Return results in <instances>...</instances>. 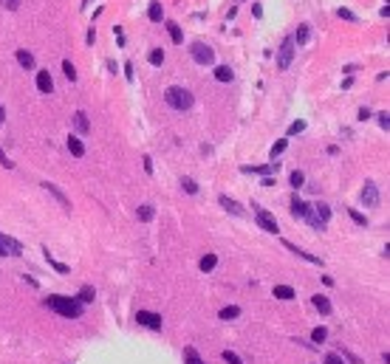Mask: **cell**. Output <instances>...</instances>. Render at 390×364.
I'll use <instances>...</instances> for the list:
<instances>
[{
  "instance_id": "obj_14",
  "label": "cell",
  "mask_w": 390,
  "mask_h": 364,
  "mask_svg": "<svg viewBox=\"0 0 390 364\" xmlns=\"http://www.w3.org/2000/svg\"><path fill=\"white\" fill-rule=\"evenodd\" d=\"M308 37H311V28L303 23V26H297V34L291 37V40H294V46H306V43H308Z\"/></svg>"
},
{
  "instance_id": "obj_27",
  "label": "cell",
  "mask_w": 390,
  "mask_h": 364,
  "mask_svg": "<svg viewBox=\"0 0 390 364\" xmlns=\"http://www.w3.org/2000/svg\"><path fill=\"white\" fill-rule=\"evenodd\" d=\"M184 362L187 364H204V359L195 353V347H187V350H184Z\"/></svg>"
},
{
  "instance_id": "obj_9",
  "label": "cell",
  "mask_w": 390,
  "mask_h": 364,
  "mask_svg": "<svg viewBox=\"0 0 390 364\" xmlns=\"http://www.w3.org/2000/svg\"><path fill=\"white\" fill-rule=\"evenodd\" d=\"M43 189H46V192H51V195H54V198H57V201H59V206H62L65 212H71V201H68V198H65V192L59 189L57 183H51V181H43Z\"/></svg>"
},
{
  "instance_id": "obj_45",
  "label": "cell",
  "mask_w": 390,
  "mask_h": 364,
  "mask_svg": "<svg viewBox=\"0 0 390 364\" xmlns=\"http://www.w3.org/2000/svg\"><path fill=\"white\" fill-rule=\"evenodd\" d=\"M3 6H6V9H9V12H14V9H17V6H20V0H3Z\"/></svg>"
},
{
  "instance_id": "obj_19",
  "label": "cell",
  "mask_w": 390,
  "mask_h": 364,
  "mask_svg": "<svg viewBox=\"0 0 390 364\" xmlns=\"http://www.w3.org/2000/svg\"><path fill=\"white\" fill-rule=\"evenodd\" d=\"M311 302H314V308H317L320 313H331V302H328V296L317 294V296H314V299H311Z\"/></svg>"
},
{
  "instance_id": "obj_22",
  "label": "cell",
  "mask_w": 390,
  "mask_h": 364,
  "mask_svg": "<svg viewBox=\"0 0 390 364\" xmlns=\"http://www.w3.org/2000/svg\"><path fill=\"white\" fill-rule=\"evenodd\" d=\"M232 77H235V74H232L229 65H218V68H215V79L218 82H232Z\"/></svg>"
},
{
  "instance_id": "obj_12",
  "label": "cell",
  "mask_w": 390,
  "mask_h": 364,
  "mask_svg": "<svg viewBox=\"0 0 390 364\" xmlns=\"http://www.w3.org/2000/svg\"><path fill=\"white\" fill-rule=\"evenodd\" d=\"M218 201H221V206H223L226 212H232V215H238V217H243V215H246V209H243V206L238 204V201H232L229 195H221Z\"/></svg>"
},
{
  "instance_id": "obj_35",
  "label": "cell",
  "mask_w": 390,
  "mask_h": 364,
  "mask_svg": "<svg viewBox=\"0 0 390 364\" xmlns=\"http://www.w3.org/2000/svg\"><path fill=\"white\" fill-rule=\"evenodd\" d=\"M150 62H153V65H161V62H164V51H161V48H153V51H150Z\"/></svg>"
},
{
  "instance_id": "obj_16",
  "label": "cell",
  "mask_w": 390,
  "mask_h": 364,
  "mask_svg": "<svg viewBox=\"0 0 390 364\" xmlns=\"http://www.w3.org/2000/svg\"><path fill=\"white\" fill-rule=\"evenodd\" d=\"M147 17H150V20H153V23H159L161 17H164V9H161V3H159V0H150Z\"/></svg>"
},
{
  "instance_id": "obj_36",
  "label": "cell",
  "mask_w": 390,
  "mask_h": 364,
  "mask_svg": "<svg viewBox=\"0 0 390 364\" xmlns=\"http://www.w3.org/2000/svg\"><path fill=\"white\" fill-rule=\"evenodd\" d=\"M336 17H342V20H348V23H356V14L351 12V9H336Z\"/></svg>"
},
{
  "instance_id": "obj_43",
  "label": "cell",
  "mask_w": 390,
  "mask_h": 364,
  "mask_svg": "<svg viewBox=\"0 0 390 364\" xmlns=\"http://www.w3.org/2000/svg\"><path fill=\"white\" fill-rule=\"evenodd\" d=\"M342 359H348V362H351V364H365V362H362V359H359V356H354V353H351V350H342Z\"/></svg>"
},
{
  "instance_id": "obj_37",
  "label": "cell",
  "mask_w": 390,
  "mask_h": 364,
  "mask_svg": "<svg viewBox=\"0 0 390 364\" xmlns=\"http://www.w3.org/2000/svg\"><path fill=\"white\" fill-rule=\"evenodd\" d=\"M181 186H184V189H187L190 195H195V192H198V183H195L193 178H181Z\"/></svg>"
},
{
  "instance_id": "obj_20",
  "label": "cell",
  "mask_w": 390,
  "mask_h": 364,
  "mask_svg": "<svg viewBox=\"0 0 390 364\" xmlns=\"http://www.w3.org/2000/svg\"><path fill=\"white\" fill-rule=\"evenodd\" d=\"M17 62H20L23 68H34V57H31V51L20 48V51H17Z\"/></svg>"
},
{
  "instance_id": "obj_31",
  "label": "cell",
  "mask_w": 390,
  "mask_h": 364,
  "mask_svg": "<svg viewBox=\"0 0 390 364\" xmlns=\"http://www.w3.org/2000/svg\"><path fill=\"white\" fill-rule=\"evenodd\" d=\"M62 71H65V77H68L71 82L77 79V68H74V65H71V59H62Z\"/></svg>"
},
{
  "instance_id": "obj_13",
  "label": "cell",
  "mask_w": 390,
  "mask_h": 364,
  "mask_svg": "<svg viewBox=\"0 0 390 364\" xmlns=\"http://www.w3.org/2000/svg\"><path fill=\"white\" fill-rule=\"evenodd\" d=\"M288 209H291V215H294V217H303V220H306V215L311 212V206L306 204V201H300L297 195L291 198V204H288Z\"/></svg>"
},
{
  "instance_id": "obj_41",
  "label": "cell",
  "mask_w": 390,
  "mask_h": 364,
  "mask_svg": "<svg viewBox=\"0 0 390 364\" xmlns=\"http://www.w3.org/2000/svg\"><path fill=\"white\" fill-rule=\"evenodd\" d=\"M325 364H345V359L339 353H328V356H325Z\"/></svg>"
},
{
  "instance_id": "obj_11",
  "label": "cell",
  "mask_w": 390,
  "mask_h": 364,
  "mask_svg": "<svg viewBox=\"0 0 390 364\" xmlns=\"http://www.w3.org/2000/svg\"><path fill=\"white\" fill-rule=\"evenodd\" d=\"M37 91L40 93H51L54 91V79L48 71H37Z\"/></svg>"
},
{
  "instance_id": "obj_46",
  "label": "cell",
  "mask_w": 390,
  "mask_h": 364,
  "mask_svg": "<svg viewBox=\"0 0 390 364\" xmlns=\"http://www.w3.org/2000/svg\"><path fill=\"white\" fill-rule=\"evenodd\" d=\"M365 119H370V110H367V107H362V110H359V122H365Z\"/></svg>"
},
{
  "instance_id": "obj_33",
  "label": "cell",
  "mask_w": 390,
  "mask_h": 364,
  "mask_svg": "<svg viewBox=\"0 0 390 364\" xmlns=\"http://www.w3.org/2000/svg\"><path fill=\"white\" fill-rule=\"evenodd\" d=\"M288 147V138H280V141H277L275 147H272V161L277 158V156H280V153H283V150Z\"/></svg>"
},
{
  "instance_id": "obj_15",
  "label": "cell",
  "mask_w": 390,
  "mask_h": 364,
  "mask_svg": "<svg viewBox=\"0 0 390 364\" xmlns=\"http://www.w3.org/2000/svg\"><path fill=\"white\" fill-rule=\"evenodd\" d=\"M74 125H77V130H80L82 136L91 130V122H88V116L82 113V110H77V113H74Z\"/></svg>"
},
{
  "instance_id": "obj_48",
  "label": "cell",
  "mask_w": 390,
  "mask_h": 364,
  "mask_svg": "<svg viewBox=\"0 0 390 364\" xmlns=\"http://www.w3.org/2000/svg\"><path fill=\"white\" fill-rule=\"evenodd\" d=\"M3 119H6V110H3V104H0V125H3Z\"/></svg>"
},
{
  "instance_id": "obj_5",
  "label": "cell",
  "mask_w": 390,
  "mask_h": 364,
  "mask_svg": "<svg viewBox=\"0 0 390 364\" xmlns=\"http://www.w3.org/2000/svg\"><path fill=\"white\" fill-rule=\"evenodd\" d=\"M291 57H294V40L286 37V40H283V46H280V54H277V68L286 71L288 65H291Z\"/></svg>"
},
{
  "instance_id": "obj_26",
  "label": "cell",
  "mask_w": 390,
  "mask_h": 364,
  "mask_svg": "<svg viewBox=\"0 0 390 364\" xmlns=\"http://www.w3.org/2000/svg\"><path fill=\"white\" fill-rule=\"evenodd\" d=\"M153 215H156V209H153L150 204L139 206V220H144V223H147V220H153Z\"/></svg>"
},
{
  "instance_id": "obj_18",
  "label": "cell",
  "mask_w": 390,
  "mask_h": 364,
  "mask_svg": "<svg viewBox=\"0 0 390 364\" xmlns=\"http://www.w3.org/2000/svg\"><path fill=\"white\" fill-rule=\"evenodd\" d=\"M68 150H71V156H77V158H82V156H85V144H82L77 136L68 138Z\"/></svg>"
},
{
  "instance_id": "obj_23",
  "label": "cell",
  "mask_w": 390,
  "mask_h": 364,
  "mask_svg": "<svg viewBox=\"0 0 390 364\" xmlns=\"http://www.w3.org/2000/svg\"><path fill=\"white\" fill-rule=\"evenodd\" d=\"M275 296L277 299H294V288L291 285H275Z\"/></svg>"
},
{
  "instance_id": "obj_29",
  "label": "cell",
  "mask_w": 390,
  "mask_h": 364,
  "mask_svg": "<svg viewBox=\"0 0 390 364\" xmlns=\"http://www.w3.org/2000/svg\"><path fill=\"white\" fill-rule=\"evenodd\" d=\"M288 183H291L294 189H300V186L306 183V175H303V172H300V170H294V172H291V175H288Z\"/></svg>"
},
{
  "instance_id": "obj_30",
  "label": "cell",
  "mask_w": 390,
  "mask_h": 364,
  "mask_svg": "<svg viewBox=\"0 0 390 364\" xmlns=\"http://www.w3.org/2000/svg\"><path fill=\"white\" fill-rule=\"evenodd\" d=\"M221 359H223L226 364H243L241 356H238V353H232V350H223V353H221Z\"/></svg>"
},
{
  "instance_id": "obj_4",
  "label": "cell",
  "mask_w": 390,
  "mask_h": 364,
  "mask_svg": "<svg viewBox=\"0 0 390 364\" xmlns=\"http://www.w3.org/2000/svg\"><path fill=\"white\" fill-rule=\"evenodd\" d=\"M252 206H254V217H257V226L263 229V232H269V234H277V232H280V226H277L275 215H272V212H266V209H260L257 204H252Z\"/></svg>"
},
{
  "instance_id": "obj_21",
  "label": "cell",
  "mask_w": 390,
  "mask_h": 364,
  "mask_svg": "<svg viewBox=\"0 0 390 364\" xmlns=\"http://www.w3.org/2000/svg\"><path fill=\"white\" fill-rule=\"evenodd\" d=\"M43 251H46V260H48V265H51V268H54L57 274H71V268L65 265V262H57L54 257H51V254H48V249H43Z\"/></svg>"
},
{
  "instance_id": "obj_25",
  "label": "cell",
  "mask_w": 390,
  "mask_h": 364,
  "mask_svg": "<svg viewBox=\"0 0 390 364\" xmlns=\"http://www.w3.org/2000/svg\"><path fill=\"white\" fill-rule=\"evenodd\" d=\"M167 31H170V40L172 43H175V46H178V43H184V34H181V28H178V23H167Z\"/></svg>"
},
{
  "instance_id": "obj_40",
  "label": "cell",
  "mask_w": 390,
  "mask_h": 364,
  "mask_svg": "<svg viewBox=\"0 0 390 364\" xmlns=\"http://www.w3.org/2000/svg\"><path fill=\"white\" fill-rule=\"evenodd\" d=\"M348 215H351V220H354L356 226H367V217L365 215H359V212H354V209H351Z\"/></svg>"
},
{
  "instance_id": "obj_38",
  "label": "cell",
  "mask_w": 390,
  "mask_h": 364,
  "mask_svg": "<svg viewBox=\"0 0 390 364\" xmlns=\"http://www.w3.org/2000/svg\"><path fill=\"white\" fill-rule=\"evenodd\" d=\"M306 220H308V223H311V226H314V229H320V232H322V229H325V223H322V220H320V217H317V215H314V212H308V215H306Z\"/></svg>"
},
{
  "instance_id": "obj_1",
  "label": "cell",
  "mask_w": 390,
  "mask_h": 364,
  "mask_svg": "<svg viewBox=\"0 0 390 364\" xmlns=\"http://www.w3.org/2000/svg\"><path fill=\"white\" fill-rule=\"evenodd\" d=\"M46 305L51 308V311H57L59 316L65 319H80L82 316V302L80 299H74V296H46Z\"/></svg>"
},
{
  "instance_id": "obj_7",
  "label": "cell",
  "mask_w": 390,
  "mask_h": 364,
  "mask_svg": "<svg viewBox=\"0 0 390 364\" xmlns=\"http://www.w3.org/2000/svg\"><path fill=\"white\" fill-rule=\"evenodd\" d=\"M362 204L365 206H379L382 204V198H379V186L373 181H365V186H362Z\"/></svg>"
},
{
  "instance_id": "obj_6",
  "label": "cell",
  "mask_w": 390,
  "mask_h": 364,
  "mask_svg": "<svg viewBox=\"0 0 390 364\" xmlns=\"http://www.w3.org/2000/svg\"><path fill=\"white\" fill-rule=\"evenodd\" d=\"M0 254H6V257H17V254H23V246H20L14 237H9V234L0 232Z\"/></svg>"
},
{
  "instance_id": "obj_2",
  "label": "cell",
  "mask_w": 390,
  "mask_h": 364,
  "mask_svg": "<svg viewBox=\"0 0 390 364\" xmlns=\"http://www.w3.org/2000/svg\"><path fill=\"white\" fill-rule=\"evenodd\" d=\"M164 102L170 104L172 110H190L193 107V93L187 88H181V85H170L164 91Z\"/></svg>"
},
{
  "instance_id": "obj_17",
  "label": "cell",
  "mask_w": 390,
  "mask_h": 364,
  "mask_svg": "<svg viewBox=\"0 0 390 364\" xmlns=\"http://www.w3.org/2000/svg\"><path fill=\"white\" fill-rule=\"evenodd\" d=\"M311 212H314V215H317L322 223L328 226V220H331V209H328V204H314V209H311Z\"/></svg>"
},
{
  "instance_id": "obj_32",
  "label": "cell",
  "mask_w": 390,
  "mask_h": 364,
  "mask_svg": "<svg viewBox=\"0 0 390 364\" xmlns=\"http://www.w3.org/2000/svg\"><path fill=\"white\" fill-rule=\"evenodd\" d=\"M328 339V330L325 328H314L311 330V341H325Z\"/></svg>"
},
{
  "instance_id": "obj_39",
  "label": "cell",
  "mask_w": 390,
  "mask_h": 364,
  "mask_svg": "<svg viewBox=\"0 0 390 364\" xmlns=\"http://www.w3.org/2000/svg\"><path fill=\"white\" fill-rule=\"evenodd\" d=\"M303 130H306V122H291V125H288V136H297Z\"/></svg>"
},
{
  "instance_id": "obj_44",
  "label": "cell",
  "mask_w": 390,
  "mask_h": 364,
  "mask_svg": "<svg viewBox=\"0 0 390 364\" xmlns=\"http://www.w3.org/2000/svg\"><path fill=\"white\" fill-rule=\"evenodd\" d=\"M0 164L6 167V170H14V161H9L6 156H3V150H0Z\"/></svg>"
},
{
  "instance_id": "obj_28",
  "label": "cell",
  "mask_w": 390,
  "mask_h": 364,
  "mask_svg": "<svg viewBox=\"0 0 390 364\" xmlns=\"http://www.w3.org/2000/svg\"><path fill=\"white\" fill-rule=\"evenodd\" d=\"M218 316H221V319H226V322H229V319L241 316V308H238V305H229V308H223V311H221Z\"/></svg>"
},
{
  "instance_id": "obj_47",
  "label": "cell",
  "mask_w": 390,
  "mask_h": 364,
  "mask_svg": "<svg viewBox=\"0 0 390 364\" xmlns=\"http://www.w3.org/2000/svg\"><path fill=\"white\" fill-rule=\"evenodd\" d=\"M144 172H153V161H150L147 156H144Z\"/></svg>"
},
{
  "instance_id": "obj_10",
  "label": "cell",
  "mask_w": 390,
  "mask_h": 364,
  "mask_svg": "<svg viewBox=\"0 0 390 364\" xmlns=\"http://www.w3.org/2000/svg\"><path fill=\"white\" fill-rule=\"evenodd\" d=\"M283 246H286V249L291 251V254H297L300 260H306V262H311V265H322V260H320V257H314V254H308V251H303V249H297V246H294V243H288V240H286V243H283Z\"/></svg>"
},
{
  "instance_id": "obj_3",
  "label": "cell",
  "mask_w": 390,
  "mask_h": 364,
  "mask_svg": "<svg viewBox=\"0 0 390 364\" xmlns=\"http://www.w3.org/2000/svg\"><path fill=\"white\" fill-rule=\"evenodd\" d=\"M190 54H193V59L198 65H212V62H215V51H212L207 43H193V46H190Z\"/></svg>"
},
{
  "instance_id": "obj_24",
  "label": "cell",
  "mask_w": 390,
  "mask_h": 364,
  "mask_svg": "<svg viewBox=\"0 0 390 364\" xmlns=\"http://www.w3.org/2000/svg\"><path fill=\"white\" fill-rule=\"evenodd\" d=\"M198 265H201V271H212V268L218 265V257H215V254H204Z\"/></svg>"
},
{
  "instance_id": "obj_8",
  "label": "cell",
  "mask_w": 390,
  "mask_h": 364,
  "mask_svg": "<svg viewBox=\"0 0 390 364\" xmlns=\"http://www.w3.org/2000/svg\"><path fill=\"white\" fill-rule=\"evenodd\" d=\"M136 322L139 325H144V328H150V330H161V316L159 313H153V311H139Z\"/></svg>"
},
{
  "instance_id": "obj_42",
  "label": "cell",
  "mask_w": 390,
  "mask_h": 364,
  "mask_svg": "<svg viewBox=\"0 0 390 364\" xmlns=\"http://www.w3.org/2000/svg\"><path fill=\"white\" fill-rule=\"evenodd\" d=\"M379 116V127H385V130H388L390 127V116H388V110H382V113H376Z\"/></svg>"
},
{
  "instance_id": "obj_34",
  "label": "cell",
  "mask_w": 390,
  "mask_h": 364,
  "mask_svg": "<svg viewBox=\"0 0 390 364\" xmlns=\"http://www.w3.org/2000/svg\"><path fill=\"white\" fill-rule=\"evenodd\" d=\"M93 296H96L93 294V288L91 285H85V288L80 291V302H93Z\"/></svg>"
}]
</instances>
